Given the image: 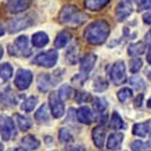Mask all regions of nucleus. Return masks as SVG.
<instances>
[{
  "label": "nucleus",
  "mask_w": 151,
  "mask_h": 151,
  "mask_svg": "<svg viewBox=\"0 0 151 151\" xmlns=\"http://www.w3.org/2000/svg\"><path fill=\"white\" fill-rule=\"evenodd\" d=\"M110 34L109 23L104 19H98L92 22L88 27L85 29V39L91 45H100L104 44Z\"/></svg>",
  "instance_id": "nucleus-1"
},
{
  "label": "nucleus",
  "mask_w": 151,
  "mask_h": 151,
  "mask_svg": "<svg viewBox=\"0 0 151 151\" xmlns=\"http://www.w3.org/2000/svg\"><path fill=\"white\" fill-rule=\"evenodd\" d=\"M87 19V15L80 11L75 5H65L59 12V21L64 26L78 28Z\"/></svg>",
  "instance_id": "nucleus-2"
},
{
  "label": "nucleus",
  "mask_w": 151,
  "mask_h": 151,
  "mask_svg": "<svg viewBox=\"0 0 151 151\" xmlns=\"http://www.w3.org/2000/svg\"><path fill=\"white\" fill-rule=\"evenodd\" d=\"M9 53L15 57H28L32 55V48L29 46L28 36H18L14 44L9 46Z\"/></svg>",
  "instance_id": "nucleus-3"
},
{
  "label": "nucleus",
  "mask_w": 151,
  "mask_h": 151,
  "mask_svg": "<svg viewBox=\"0 0 151 151\" xmlns=\"http://www.w3.org/2000/svg\"><path fill=\"white\" fill-rule=\"evenodd\" d=\"M33 24H34V16L26 15V16H21V17L10 19L7 23V29L11 34H14V33H17V32H21L23 29L32 27Z\"/></svg>",
  "instance_id": "nucleus-4"
},
{
  "label": "nucleus",
  "mask_w": 151,
  "mask_h": 151,
  "mask_svg": "<svg viewBox=\"0 0 151 151\" xmlns=\"http://www.w3.org/2000/svg\"><path fill=\"white\" fill-rule=\"evenodd\" d=\"M57 59H58V53L56 50H48V51L36 55L32 62L34 64L44 67V68H52L57 63Z\"/></svg>",
  "instance_id": "nucleus-5"
},
{
  "label": "nucleus",
  "mask_w": 151,
  "mask_h": 151,
  "mask_svg": "<svg viewBox=\"0 0 151 151\" xmlns=\"http://www.w3.org/2000/svg\"><path fill=\"white\" fill-rule=\"evenodd\" d=\"M109 78L114 85H121L126 81V67L123 60H117L109 69Z\"/></svg>",
  "instance_id": "nucleus-6"
},
{
  "label": "nucleus",
  "mask_w": 151,
  "mask_h": 151,
  "mask_svg": "<svg viewBox=\"0 0 151 151\" xmlns=\"http://www.w3.org/2000/svg\"><path fill=\"white\" fill-rule=\"evenodd\" d=\"M0 133L4 140H11L16 137V128L14 120L9 116L1 115L0 116Z\"/></svg>",
  "instance_id": "nucleus-7"
},
{
  "label": "nucleus",
  "mask_w": 151,
  "mask_h": 151,
  "mask_svg": "<svg viewBox=\"0 0 151 151\" xmlns=\"http://www.w3.org/2000/svg\"><path fill=\"white\" fill-rule=\"evenodd\" d=\"M33 81V73L28 69H18L16 78H15V85L18 90L24 91L30 86Z\"/></svg>",
  "instance_id": "nucleus-8"
},
{
  "label": "nucleus",
  "mask_w": 151,
  "mask_h": 151,
  "mask_svg": "<svg viewBox=\"0 0 151 151\" xmlns=\"http://www.w3.org/2000/svg\"><path fill=\"white\" fill-rule=\"evenodd\" d=\"M133 3L132 0H120V3L116 6L115 14L117 22H123L126 18H128L133 14Z\"/></svg>",
  "instance_id": "nucleus-9"
},
{
  "label": "nucleus",
  "mask_w": 151,
  "mask_h": 151,
  "mask_svg": "<svg viewBox=\"0 0 151 151\" xmlns=\"http://www.w3.org/2000/svg\"><path fill=\"white\" fill-rule=\"evenodd\" d=\"M50 102V109H51V114L53 117L59 119L64 115V105H63V100L58 97V93L52 92L48 97Z\"/></svg>",
  "instance_id": "nucleus-10"
},
{
  "label": "nucleus",
  "mask_w": 151,
  "mask_h": 151,
  "mask_svg": "<svg viewBox=\"0 0 151 151\" xmlns=\"http://www.w3.org/2000/svg\"><path fill=\"white\" fill-rule=\"evenodd\" d=\"M33 0H7L6 9L11 14H19L30 7Z\"/></svg>",
  "instance_id": "nucleus-11"
},
{
  "label": "nucleus",
  "mask_w": 151,
  "mask_h": 151,
  "mask_svg": "<svg viewBox=\"0 0 151 151\" xmlns=\"http://www.w3.org/2000/svg\"><path fill=\"white\" fill-rule=\"evenodd\" d=\"M92 139L93 143L97 147L102 149L104 146V142H105V128H104V124L100 123L98 124L97 127L93 128L92 131Z\"/></svg>",
  "instance_id": "nucleus-12"
},
{
  "label": "nucleus",
  "mask_w": 151,
  "mask_h": 151,
  "mask_svg": "<svg viewBox=\"0 0 151 151\" xmlns=\"http://www.w3.org/2000/svg\"><path fill=\"white\" fill-rule=\"evenodd\" d=\"M96 62H97V56L96 55L88 53V55L83 56L81 58V60H80V71L82 74L87 75V74H88L93 69Z\"/></svg>",
  "instance_id": "nucleus-13"
},
{
  "label": "nucleus",
  "mask_w": 151,
  "mask_h": 151,
  "mask_svg": "<svg viewBox=\"0 0 151 151\" xmlns=\"http://www.w3.org/2000/svg\"><path fill=\"white\" fill-rule=\"evenodd\" d=\"M76 119L85 124H90L93 121V112L88 106H81L76 111Z\"/></svg>",
  "instance_id": "nucleus-14"
},
{
  "label": "nucleus",
  "mask_w": 151,
  "mask_h": 151,
  "mask_svg": "<svg viewBox=\"0 0 151 151\" xmlns=\"http://www.w3.org/2000/svg\"><path fill=\"white\" fill-rule=\"evenodd\" d=\"M51 86H55V85H53L52 78L50 76V74H40L39 78H37V87H39V91L47 92Z\"/></svg>",
  "instance_id": "nucleus-15"
},
{
  "label": "nucleus",
  "mask_w": 151,
  "mask_h": 151,
  "mask_svg": "<svg viewBox=\"0 0 151 151\" xmlns=\"http://www.w3.org/2000/svg\"><path fill=\"white\" fill-rule=\"evenodd\" d=\"M122 140H123V134L122 133H112L108 138L106 146L111 151H116V150L120 149V146L122 144Z\"/></svg>",
  "instance_id": "nucleus-16"
},
{
  "label": "nucleus",
  "mask_w": 151,
  "mask_h": 151,
  "mask_svg": "<svg viewBox=\"0 0 151 151\" xmlns=\"http://www.w3.org/2000/svg\"><path fill=\"white\" fill-rule=\"evenodd\" d=\"M32 44L34 47H37V48H41L44 46H46L48 44V36L46 33L44 32H37L33 35L32 37Z\"/></svg>",
  "instance_id": "nucleus-17"
},
{
  "label": "nucleus",
  "mask_w": 151,
  "mask_h": 151,
  "mask_svg": "<svg viewBox=\"0 0 151 151\" xmlns=\"http://www.w3.org/2000/svg\"><path fill=\"white\" fill-rule=\"evenodd\" d=\"M149 132H151V120L142 123H135L133 127V134L139 137H145Z\"/></svg>",
  "instance_id": "nucleus-18"
},
{
  "label": "nucleus",
  "mask_w": 151,
  "mask_h": 151,
  "mask_svg": "<svg viewBox=\"0 0 151 151\" xmlns=\"http://www.w3.org/2000/svg\"><path fill=\"white\" fill-rule=\"evenodd\" d=\"M22 146L26 150H36L40 146V142L33 135H26L22 138Z\"/></svg>",
  "instance_id": "nucleus-19"
},
{
  "label": "nucleus",
  "mask_w": 151,
  "mask_h": 151,
  "mask_svg": "<svg viewBox=\"0 0 151 151\" xmlns=\"http://www.w3.org/2000/svg\"><path fill=\"white\" fill-rule=\"evenodd\" d=\"M111 0H85V6L91 11H98L105 7Z\"/></svg>",
  "instance_id": "nucleus-20"
},
{
  "label": "nucleus",
  "mask_w": 151,
  "mask_h": 151,
  "mask_svg": "<svg viewBox=\"0 0 151 151\" xmlns=\"http://www.w3.org/2000/svg\"><path fill=\"white\" fill-rule=\"evenodd\" d=\"M14 119H15L17 126H18V128L21 131H23V132L28 131L32 127V122H30V120L27 116H23V115H19V114H15Z\"/></svg>",
  "instance_id": "nucleus-21"
},
{
  "label": "nucleus",
  "mask_w": 151,
  "mask_h": 151,
  "mask_svg": "<svg viewBox=\"0 0 151 151\" xmlns=\"http://www.w3.org/2000/svg\"><path fill=\"white\" fill-rule=\"evenodd\" d=\"M145 52V45L139 41V42H134L132 45H129L128 47V55L132 57H138Z\"/></svg>",
  "instance_id": "nucleus-22"
},
{
  "label": "nucleus",
  "mask_w": 151,
  "mask_h": 151,
  "mask_svg": "<svg viewBox=\"0 0 151 151\" xmlns=\"http://www.w3.org/2000/svg\"><path fill=\"white\" fill-rule=\"evenodd\" d=\"M69 40H70V34L68 32H60L55 40V46L57 48H63L68 45Z\"/></svg>",
  "instance_id": "nucleus-23"
},
{
  "label": "nucleus",
  "mask_w": 151,
  "mask_h": 151,
  "mask_svg": "<svg viewBox=\"0 0 151 151\" xmlns=\"http://www.w3.org/2000/svg\"><path fill=\"white\" fill-rule=\"evenodd\" d=\"M110 127L112 129H123L124 128V122L122 117L117 114V112H112L111 119H110Z\"/></svg>",
  "instance_id": "nucleus-24"
},
{
  "label": "nucleus",
  "mask_w": 151,
  "mask_h": 151,
  "mask_svg": "<svg viewBox=\"0 0 151 151\" xmlns=\"http://www.w3.org/2000/svg\"><path fill=\"white\" fill-rule=\"evenodd\" d=\"M37 102H39L37 97H29V98H27V99L21 104V109L24 110V111H27V112H30V111H33V109L36 106Z\"/></svg>",
  "instance_id": "nucleus-25"
},
{
  "label": "nucleus",
  "mask_w": 151,
  "mask_h": 151,
  "mask_svg": "<svg viewBox=\"0 0 151 151\" xmlns=\"http://www.w3.org/2000/svg\"><path fill=\"white\" fill-rule=\"evenodd\" d=\"M12 74H14V69H12L10 63H4L0 65V76L3 78V80H10L12 78Z\"/></svg>",
  "instance_id": "nucleus-26"
},
{
  "label": "nucleus",
  "mask_w": 151,
  "mask_h": 151,
  "mask_svg": "<svg viewBox=\"0 0 151 151\" xmlns=\"http://www.w3.org/2000/svg\"><path fill=\"white\" fill-rule=\"evenodd\" d=\"M48 112H47V106L45 104H42L40 106V109L36 111V114H35V120L36 121H39L41 123H45V122H48Z\"/></svg>",
  "instance_id": "nucleus-27"
},
{
  "label": "nucleus",
  "mask_w": 151,
  "mask_h": 151,
  "mask_svg": "<svg viewBox=\"0 0 151 151\" xmlns=\"http://www.w3.org/2000/svg\"><path fill=\"white\" fill-rule=\"evenodd\" d=\"M74 93V90L69 85H62L58 91V97L60 98V100H68Z\"/></svg>",
  "instance_id": "nucleus-28"
},
{
  "label": "nucleus",
  "mask_w": 151,
  "mask_h": 151,
  "mask_svg": "<svg viewBox=\"0 0 151 151\" xmlns=\"http://www.w3.org/2000/svg\"><path fill=\"white\" fill-rule=\"evenodd\" d=\"M129 83L133 86V88L137 90V91H142L145 88V82L144 80L139 76V75H134L129 79Z\"/></svg>",
  "instance_id": "nucleus-29"
},
{
  "label": "nucleus",
  "mask_w": 151,
  "mask_h": 151,
  "mask_svg": "<svg viewBox=\"0 0 151 151\" xmlns=\"http://www.w3.org/2000/svg\"><path fill=\"white\" fill-rule=\"evenodd\" d=\"M67 60L69 63H71V64L76 63V60H78V45H76V42L74 45H70V48L67 52Z\"/></svg>",
  "instance_id": "nucleus-30"
},
{
  "label": "nucleus",
  "mask_w": 151,
  "mask_h": 151,
  "mask_svg": "<svg viewBox=\"0 0 151 151\" xmlns=\"http://www.w3.org/2000/svg\"><path fill=\"white\" fill-rule=\"evenodd\" d=\"M106 106H108V102L104 98H100V97L94 98V100H93V108H94L96 111H98V112L102 114V112L106 109Z\"/></svg>",
  "instance_id": "nucleus-31"
},
{
  "label": "nucleus",
  "mask_w": 151,
  "mask_h": 151,
  "mask_svg": "<svg viewBox=\"0 0 151 151\" xmlns=\"http://www.w3.org/2000/svg\"><path fill=\"white\" fill-rule=\"evenodd\" d=\"M151 147V144L147 143H144L142 140H134L132 144H131V149L132 151H145L146 149Z\"/></svg>",
  "instance_id": "nucleus-32"
},
{
  "label": "nucleus",
  "mask_w": 151,
  "mask_h": 151,
  "mask_svg": "<svg viewBox=\"0 0 151 151\" xmlns=\"http://www.w3.org/2000/svg\"><path fill=\"white\" fill-rule=\"evenodd\" d=\"M142 67H143V60L140 58L134 57L133 59H131V62H129V70H131V73H134V74L138 73L142 69Z\"/></svg>",
  "instance_id": "nucleus-33"
},
{
  "label": "nucleus",
  "mask_w": 151,
  "mask_h": 151,
  "mask_svg": "<svg viewBox=\"0 0 151 151\" xmlns=\"http://www.w3.org/2000/svg\"><path fill=\"white\" fill-rule=\"evenodd\" d=\"M73 134L70 133V131L68 128H62L59 131V140L62 143H70L73 142Z\"/></svg>",
  "instance_id": "nucleus-34"
},
{
  "label": "nucleus",
  "mask_w": 151,
  "mask_h": 151,
  "mask_svg": "<svg viewBox=\"0 0 151 151\" xmlns=\"http://www.w3.org/2000/svg\"><path fill=\"white\" fill-rule=\"evenodd\" d=\"M117 98H119L120 102H122V103L127 102L129 98H132V90L127 88V87H124V88L120 90L119 93H117Z\"/></svg>",
  "instance_id": "nucleus-35"
},
{
  "label": "nucleus",
  "mask_w": 151,
  "mask_h": 151,
  "mask_svg": "<svg viewBox=\"0 0 151 151\" xmlns=\"http://www.w3.org/2000/svg\"><path fill=\"white\" fill-rule=\"evenodd\" d=\"M93 88L97 92H103V91H105L108 88V82L102 78H98L93 83Z\"/></svg>",
  "instance_id": "nucleus-36"
},
{
  "label": "nucleus",
  "mask_w": 151,
  "mask_h": 151,
  "mask_svg": "<svg viewBox=\"0 0 151 151\" xmlns=\"http://www.w3.org/2000/svg\"><path fill=\"white\" fill-rule=\"evenodd\" d=\"M75 99H76L78 103H86V102H91L92 100V96L86 93V92H79L76 94V97H75Z\"/></svg>",
  "instance_id": "nucleus-37"
},
{
  "label": "nucleus",
  "mask_w": 151,
  "mask_h": 151,
  "mask_svg": "<svg viewBox=\"0 0 151 151\" xmlns=\"http://www.w3.org/2000/svg\"><path fill=\"white\" fill-rule=\"evenodd\" d=\"M140 10H151V0H143L139 4Z\"/></svg>",
  "instance_id": "nucleus-38"
},
{
  "label": "nucleus",
  "mask_w": 151,
  "mask_h": 151,
  "mask_svg": "<svg viewBox=\"0 0 151 151\" xmlns=\"http://www.w3.org/2000/svg\"><path fill=\"white\" fill-rule=\"evenodd\" d=\"M143 21L146 24H151V10L147 11V12H145V14L143 15Z\"/></svg>",
  "instance_id": "nucleus-39"
},
{
  "label": "nucleus",
  "mask_w": 151,
  "mask_h": 151,
  "mask_svg": "<svg viewBox=\"0 0 151 151\" xmlns=\"http://www.w3.org/2000/svg\"><path fill=\"white\" fill-rule=\"evenodd\" d=\"M142 102H143V94H139V96L137 97L135 102H134L135 106H137V108H138V106H140V105H142Z\"/></svg>",
  "instance_id": "nucleus-40"
},
{
  "label": "nucleus",
  "mask_w": 151,
  "mask_h": 151,
  "mask_svg": "<svg viewBox=\"0 0 151 151\" xmlns=\"http://www.w3.org/2000/svg\"><path fill=\"white\" fill-rule=\"evenodd\" d=\"M146 60H147V63L151 65V46L149 47V51H147V56H146Z\"/></svg>",
  "instance_id": "nucleus-41"
},
{
  "label": "nucleus",
  "mask_w": 151,
  "mask_h": 151,
  "mask_svg": "<svg viewBox=\"0 0 151 151\" xmlns=\"http://www.w3.org/2000/svg\"><path fill=\"white\" fill-rule=\"evenodd\" d=\"M70 151H83V149L81 146H75V147L70 149Z\"/></svg>",
  "instance_id": "nucleus-42"
},
{
  "label": "nucleus",
  "mask_w": 151,
  "mask_h": 151,
  "mask_svg": "<svg viewBox=\"0 0 151 151\" xmlns=\"http://www.w3.org/2000/svg\"><path fill=\"white\" fill-rule=\"evenodd\" d=\"M4 33H5V29H4V27H3V24L0 23V36H3Z\"/></svg>",
  "instance_id": "nucleus-43"
},
{
  "label": "nucleus",
  "mask_w": 151,
  "mask_h": 151,
  "mask_svg": "<svg viewBox=\"0 0 151 151\" xmlns=\"http://www.w3.org/2000/svg\"><path fill=\"white\" fill-rule=\"evenodd\" d=\"M3 56H4V48H3L1 46H0V59L3 58Z\"/></svg>",
  "instance_id": "nucleus-44"
},
{
  "label": "nucleus",
  "mask_w": 151,
  "mask_h": 151,
  "mask_svg": "<svg viewBox=\"0 0 151 151\" xmlns=\"http://www.w3.org/2000/svg\"><path fill=\"white\" fill-rule=\"evenodd\" d=\"M15 151H26V149L24 147H17V149H15Z\"/></svg>",
  "instance_id": "nucleus-45"
},
{
  "label": "nucleus",
  "mask_w": 151,
  "mask_h": 151,
  "mask_svg": "<svg viewBox=\"0 0 151 151\" xmlns=\"http://www.w3.org/2000/svg\"><path fill=\"white\" fill-rule=\"evenodd\" d=\"M147 108H151V98L147 100Z\"/></svg>",
  "instance_id": "nucleus-46"
},
{
  "label": "nucleus",
  "mask_w": 151,
  "mask_h": 151,
  "mask_svg": "<svg viewBox=\"0 0 151 151\" xmlns=\"http://www.w3.org/2000/svg\"><path fill=\"white\" fill-rule=\"evenodd\" d=\"M4 150V145L1 144V143H0V151H3Z\"/></svg>",
  "instance_id": "nucleus-47"
},
{
  "label": "nucleus",
  "mask_w": 151,
  "mask_h": 151,
  "mask_svg": "<svg viewBox=\"0 0 151 151\" xmlns=\"http://www.w3.org/2000/svg\"><path fill=\"white\" fill-rule=\"evenodd\" d=\"M150 35H151V29H150Z\"/></svg>",
  "instance_id": "nucleus-48"
}]
</instances>
